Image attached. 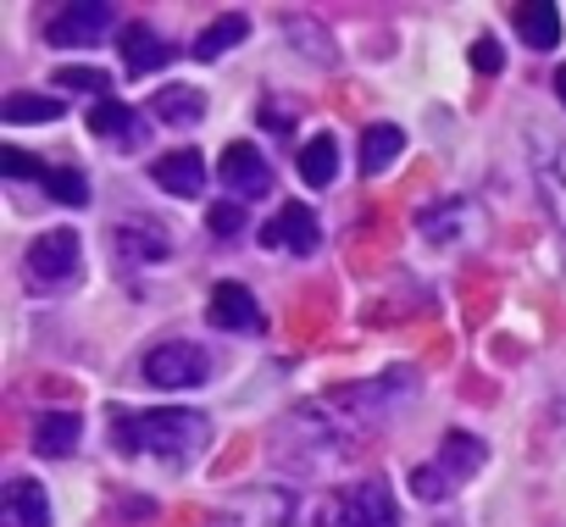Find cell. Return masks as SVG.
I'll return each mask as SVG.
<instances>
[{"label": "cell", "mask_w": 566, "mask_h": 527, "mask_svg": "<svg viewBox=\"0 0 566 527\" xmlns=\"http://www.w3.org/2000/svg\"><path fill=\"white\" fill-rule=\"evenodd\" d=\"M117 428V450L128 455H156V461H195L206 444H211V422L189 405H156V411H117L112 417Z\"/></svg>", "instance_id": "obj_1"}, {"label": "cell", "mask_w": 566, "mask_h": 527, "mask_svg": "<svg viewBox=\"0 0 566 527\" xmlns=\"http://www.w3.org/2000/svg\"><path fill=\"white\" fill-rule=\"evenodd\" d=\"M323 521L328 527H400V510L384 477H361L323 505Z\"/></svg>", "instance_id": "obj_2"}, {"label": "cell", "mask_w": 566, "mask_h": 527, "mask_svg": "<svg viewBox=\"0 0 566 527\" xmlns=\"http://www.w3.org/2000/svg\"><path fill=\"white\" fill-rule=\"evenodd\" d=\"M84 244H78V233L73 228H51V233H40L34 244H29V284L34 289H62V284H73L78 278V267H84V255H78Z\"/></svg>", "instance_id": "obj_3"}, {"label": "cell", "mask_w": 566, "mask_h": 527, "mask_svg": "<svg viewBox=\"0 0 566 527\" xmlns=\"http://www.w3.org/2000/svg\"><path fill=\"white\" fill-rule=\"evenodd\" d=\"M145 378L156 389H200L211 378V356L200 345H189V339H172V345H156L145 356Z\"/></svg>", "instance_id": "obj_4"}, {"label": "cell", "mask_w": 566, "mask_h": 527, "mask_svg": "<svg viewBox=\"0 0 566 527\" xmlns=\"http://www.w3.org/2000/svg\"><path fill=\"white\" fill-rule=\"evenodd\" d=\"M106 29H112V7H106V0H78V7H62V12L45 23V45H56V51L101 45Z\"/></svg>", "instance_id": "obj_5"}, {"label": "cell", "mask_w": 566, "mask_h": 527, "mask_svg": "<svg viewBox=\"0 0 566 527\" xmlns=\"http://www.w3.org/2000/svg\"><path fill=\"white\" fill-rule=\"evenodd\" d=\"M323 244V228H317V217L295 200V205H283L266 228H261V250H290V255H312Z\"/></svg>", "instance_id": "obj_6"}, {"label": "cell", "mask_w": 566, "mask_h": 527, "mask_svg": "<svg viewBox=\"0 0 566 527\" xmlns=\"http://www.w3.org/2000/svg\"><path fill=\"white\" fill-rule=\"evenodd\" d=\"M206 323L222 328V334H261L266 328V317H261V306L244 284H217L211 306H206Z\"/></svg>", "instance_id": "obj_7"}, {"label": "cell", "mask_w": 566, "mask_h": 527, "mask_svg": "<svg viewBox=\"0 0 566 527\" xmlns=\"http://www.w3.org/2000/svg\"><path fill=\"white\" fill-rule=\"evenodd\" d=\"M0 521L7 527H51V499L34 477H12L0 488Z\"/></svg>", "instance_id": "obj_8"}, {"label": "cell", "mask_w": 566, "mask_h": 527, "mask_svg": "<svg viewBox=\"0 0 566 527\" xmlns=\"http://www.w3.org/2000/svg\"><path fill=\"white\" fill-rule=\"evenodd\" d=\"M222 183H228L233 194L255 200V194H266V189H272V167L261 161V150H255V145H228V150H222Z\"/></svg>", "instance_id": "obj_9"}, {"label": "cell", "mask_w": 566, "mask_h": 527, "mask_svg": "<svg viewBox=\"0 0 566 527\" xmlns=\"http://www.w3.org/2000/svg\"><path fill=\"white\" fill-rule=\"evenodd\" d=\"M90 134L106 139V145H117V150H139V145H145V123H139V112L123 106V101H101V106L90 112Z\"/></svg>", "instance_id": "obj_10"}, {"label": "cell", "mask_w": 566, "mask_h": 527, "mask_svg": "<svg viewBox=\"0 0 566 527\" xmlns=\"http://www.w3.org/2000/svg\"><path fill=\"white\" fill-rule=\"evenodd\" d=\"M150 178H156L167 194L195 200V194L206 189V161H200V150H172V156H161V161L150 167Z\"/></svg>", "instance_id": "obj_11"}, {"label": "cell", "mask_w": 566, "mask_h": 527, "mask_svg": "<svg viewBox=\"0 0 566 527\" xmlns=\"http://www.w3.org/2000/svg\"><path fill=\"white\" fill-rule=\"evenodd\" d=\"M172 56H178V51H172L167 40H156L145 23L123 29V62H128V73H134V78H145V73H161Z\"/></svg>", "instance_id": "obj_12"}, {"label": "cell", "mask_w": 566, "mask_h": 527, "mask_svg": "<svg viewBox=\"0 0 566 527\" xmlns=\"http://www.w3.org/2000/svg\"><path fill=\"white\" fill-rule=\"evenodd\" d=\"M150 117H161L167 128H195L206 117V95L189 89V84H167L150 95Z\"/></svg>", "instance_id": "obj_13"}, {"label": "cell", "mask_w": 566, "mask_h": 527, "mask_svg": "<svg viewBox=\"0 0 566 527\" xmlns=\"http://www.w3.org/2000/svg\"><path fill=\"white\" fill-rule=\"evenodd\" d=\"M78 433H84V422H78L73 411H51V417H40V422H34V455L62 461V455H73V450H78Z\"/></svg>", "instance_id": "obj_14"}, {"label": "cell", "mask_w": 566, "mask_h": 527, "mask_svg": "<svg viewBox=\"0 0 566 527\" xmlns=\"http://www.w3.org/2000/svg\"><path fill=\"white\" fill-rule=\"evenodd\" d=\"M483 461H489L483 439H472V433H444V450H439V461H433V466H439V472H444V477L461 488V483H467V477H472Z\"/></svg>", "instance_id": "obj_15"}, {"label": "cell", "mask_w": 566, "mask_h": 527, "mask_svg": "<svg viewBox=\"0 0 566 527\" xmlns=\"http://www.w3.org/2000/svg\"><path fill=\"white\" fill-rule=\"evenodd\" d=\"M516 34L527 51H555L560 45V12L549 0H533V7H516Z\"/></svg>", "instance_id": "obj_16"}, {"label": "cell", "mask_w": 566, "mask_h": 527, "mask_svg": "<svg viewBox=\"0 0 566 527\" xmlns=\"http://www.w3.org/2000/svg\"><path fill=\"white\" fill-rule=\"evenodd\" d=\"M117 250H123L128 261H150V267L172 255V244H167V233H161L156 222H123V228H117Z\"/></svg>", "instance_id": "obj_17"}, {"label": "cell", "mask_w": 566, "mask_h": 527, "mask_svg": "<svg viewBox=\"0 0 566 527\" xmlns=\"http://www.w3.org/2000/svg\"><path fill=\"white\" fill-rule=\"evenodd\" d=\"M406 150V134H400V123H373L367 134H361V167L367 172H384L395 156Z\"/></svg>", "instance_id": "obj_18"}, {"label": "cell", "mask_w": 566, "mask_h": 527, "mask_svg": "<svg viewBox=\"0 0 566 527\" xmlns=\"http://www.w3.org/2000/svg\"><path fill=\"white\" fill-rule=\"evenodd\" d=\"M301 178H306L312 189H328V183L339 178V145H334V134H317V139L301 150Z\"/></svg>", "instance_id": "obj_19"}, {"label": "cell", "mask_w": 566, "mask_h": 527, "mask_svg": "<svg viewBox=\"0 0 566 527\" xmlns=\"http://www.w3.org/2000/svg\"><path fill=\"white\" fill-rule=\"evenodd\" d=\"M244 34H250V23H244L239 12H228V18H217V23L195 40V56H200V62H217V56H222V51H233Z\"/></svg>", "instance_id": "obj_20"}, {"label": "cell", "mask_w": 566, "mask_h": 527, "mask_svg": "<svg viewBox=\"0 0 566 527\" xmlns=\"http://www.w3.org/2000/svg\"><path fill=\"white\" fill-rule=\"evenodd\" d=\"M62 101L56 95H7L0 101V123H56Z\"/></svg>", "instance_id": "obj_21"}, {"label": "cell", "mask_w": 566, "mask_h": 527, "mask_svg": "<svg viewBox=\"0 0 566 527\" xmlns=\"http://www.w3.org/2000/svg\"><path fill=\"white\" fill-rule=\"evenodd\" d=\"M45 189H51L62 205H84V200H90V183H84L78 167H51V172H45Z\"/></svg>", "instance_id": "obj_22"}, {"label": "cell", "mask_w": 566, "mask_h": 527, "mask_svg": "<svg viewBox=\"0 0 566 527\" xmlns=\"http://www.w3.org/2000/svg\"><path fill=\"white\" fill-rule=\"evenodd\" d=\"M56 78H62V89H90V95H106V84H112L101 67H62Z\"/></svg>", "instance_id": "obj_23"}, {"label": "cell", "mask_w": 566, "mask_h": 527, "mask_svg": "<svg viewBox=\"0 0 566 527\" xmlns=\"http://www.w3.org/2000/svg\"><path fill=\"white\" fill-rule=\"evenodd\" d=\"M206 228H211L217 239H233V233L244 228V211H239V205H211V211H206Z\"/></svg>", "instance_id": "obj_24"}, {"label": "cell", "mask_w": 566, "mask_h": 527, "mask_svg": "<svg viewBox=\"0 0 566 527\" xmlns=\"http://www.w3.org/2000/svg\"><path fill=\"white\" fill-rule=\"evenodd\" d=\"M0 172H7V178H45V172H40V161H34V156H23V150H12V145L0 150Z\"/></svg>", "instance_id": "obj_25"}, {"label": "cell", "mask_w": 566, "mask_h": 527, "mask_svg": "<svg viewBox=\"0 0 566 527\" xmlns=\"http://www.w3.org/2000/svg\"><path fill=\"white\" fill-rule=\"evenodd\" d=\"M467 56H472V67H478V73H500V67H505V51H500L494 40H478Z\"/></svg>", "instance_id": "obj_26"}, {"label": "cell", "mask_w": 566, "mask_h": 527, "mask_svg": "<svg viewBox=\"0 0 566 527\" xmlns=\"http://www.w3.org/2000/svg\"><path fill=\"white\" fill-rule=\"evenodd\" d=\"M555 95H560V106H566V67L555 73Z\"/></svg>", "instance_id": "obj_27"}]
</instances>
